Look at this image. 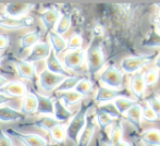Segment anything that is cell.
<instances>
[{
  "label": "cell",
  "instance_id": "25",
  "mask_svg": "<svg viewBox=\"0 0 160 146\" xmlns=\"http://www.w3.org/2000/svg\"><path fill=\"white\" fill-rule=\"evenodd\" d=\"M58 124H60V122L56 120L53 117L44 116L32 123H24L23 125L24 127H35V128H38V129H42V130H45V131L49 132L53 127H56V125H58Z\"/></svg>",
  "mask_w": 160,
  "mask_h": 146
},
{
  "label": "cell",
  "instance_id": "16",
  "mask_svg": "<svg viewBox=\"0 0 160 146\" xmlns=\"http://www.w3.org/2000/svg\"><path fill=\"white\" fill-rule=\"evenodd\" d=\"M123 116L125 117V119L130 122V124L134 128L136 131L142 132V105H139L138 103H136L135 105H133L130 109L125 112Z\"/></svg>",
  "mask_w": 160,
  "mask_h": 146
},
{
  "label": "cell",
  "instance_id": "30",
  "mask_svg": "<svg viewBox=\"0 0 160 146\" xmlns=\"http://www.w3.org/2000/svg\"><path fill=\"white\" fill-rule=\"evenodd\" d=\"M141 141L143 144L146 143V144L160 145V130L157 129V128L146 130L142 133Z\"/></svg>",
  "mask_w": 160,
  "mask_h": 146
},
{
  "label": "cell",
  "instance_id": "27",
  "mask_svg": "<svg viewBox=\"0 0 160 146\" xmlns=\"http://www.w3.org/2000/svg\"><path fill=\"white\" fill-rule=\"evenodd\" d=\"M94 116H95L96 124L99 127L101 133H106V131H107L108 128L111 127L114 122L113 119H111L109 116H107L106 113H103V112L101 111V110H99L98 108L95 109Z\"/></svg>",
  "mask_w": 160,
  "mask_h": 146
},
{
  "label": "cell",
  "instance_id": "3",
  "mask_svg": "<svg viewBox=\"0 0 160 146\" xmlns=\"http://www.w3.org/2000/svg\"><path fill=\"white\" fill-rule=\"evenodd\" d=\"M158 53H152L143 56H131L127 57L121 61L120 63V70L122 73L125 74H135L141 71L145 66L149 64L155 60Z\"/></svg>",
  "mask_w": 160,
  "mask_h": 146
},
{
  "label": "cell",
  "instance_id": "51",
  "mask_svg": "<svg viewBox=\"0 0 160 146\" xmlns=\"http://www.w3.org/2000/svg\"><path fill=\"white\" fill-rule=\"evenodd\" d=\"M1 17H4V14H3V11L0 9V18H1Z\"/></svg>",
  "mask_w": 160,
  "mask_h": 146
},
{
  "label": "cell",
  "instance_id": "32",
  "mask_svg": "<svg viewBox=\"0 0 160 146\" xmlns=\"http://www.w3.org/2000/svg\"><path fill=\"white\" fill-rule=\"evenodd\" d=\"M80 76H68L65 78L62 83L55 89L56 93H64V92H70V91H74L76 84L81 81Z\"/></svg>",
  "mask_w": 160,
  "mask_h": 146
},
{
  "label": "cell",
  "instance_id": "52",
  "mask_svg": "<svg viewBox=\"0 0 160 146\" xmlns=\"http://www.w3.org/2000/svg\"><path fill=\"white\" fill-rule=\"evenodd\" d=\"M1 60H2L1 59V56H0V67H1Z\"/></svg>",
  "mask_w": 160,
  "mask_h": 146
},
{
  "label": "cell",
  "instance_id": "8",
  "mask_svg": "<svg viewBox=\"0 0 160 146\" xmlns=\"http://www.w3.org/2000/svg\"><path fill=\"white\" fill-rule=\"evenodd\" d=\"M97 124L95 121V116L94 113H87L86 117V122L83 128L82 132H81L80 136L76 142V146H88L91 144L92 140L94 138V134L96 132Z\"/></svg>",
  "mask_w": 160,
  "mask_h": 146
},
{
  "label": "cell",
  "instance_id": "26",
  "mask_svg": "<svg viewBox=\"0 0 160 146\" xmlns=\"http://www.w3.org/2000/svg\"><path fill=\"white\" fill-rule=\"evenodd\" d=\"M48 38L51 50H52V53L56 56L59 55L60 53H62V51L67 49V40L62 36L58 35L57 33H55L53 31L48 33Z\"/></svg>",
  "mask_w": 160,
  "mask_h": 146
},
{
  "label": "cell",
  "instance_id": "39",
  "mask_svg": "<svg viewBox=\"0 0 160 146\" xmlns=\"http://www.w3.org/2000/svg\"><path fill=\"white\" fill-rule=\"evenodd\" d=\"M146 105L150 107V109L156 113V116L160 119V97L158 94H152L149 97L145 98Z\"/></svg>",
  "mask_w": 160,
  "mask_h": 146
},
{
  "label": "cell",
  "instance_id": "47",
  "mask_svg": "<svg viewBox=\"0 0 160 146\" xmlns=\"http://www.w3.org/2000/svg\"><path fill=\"white\" fill-rule=\"evenodd\" d=\"M155 30H156V32L158 33V34H160V21H156L155 20Z\"/></svg>",
  "mask_w": 160,
  "mask_h": 146
},
{
  "label": "cell",
  "instance_id": "4",
  "mask_svg": "<svg viewBox=\"0 0 160 146\" xmlns=\"http://www.w3.org/2000/svg\"><path fill=\"white\" fill-rule=\"evenodd\" d=\"M99 81L102 86L109 87V88L120 89L123 88V73L119 68L114 66H109L101 72L99 76Z\"/></svg>",
  "mask_w": 160,
  "mask_h": 146
},
{
  "label": "cell",
  "instance_id": "33",
  "mask_svg": "<svg viewBox=\"0 0 160 146\" xmlns=\"http://www.w3.org/2000/svg\"><path fill=\"white\" fill-rule=\"evenodd\" d=\"M142 46L146 48H160V34L156 32L154 28L150 30L147 36L142 40Z\"/></svg>",
  "mask_w": 160,
  "mask_h": 146
},
{
  "label": "cell",
  "instance_id": "34",
  "mask_svg": "<svg viewBox=\"0 0 160 146\" xmlns=\"http://www.w3.org/2000/svg\"><path fill=\"white\" fill-rule=\"evenodd\" d=\"M70 26H71V15L68 14V13H63V14L60 15L59 20H58L57 24L55 26L53 32L61 36V35H63L64 33L68 32Z\"/></svg>",
  "mask_w": 160,
  "mask_h": 146
},
{
  "label": "cell",
  "instance_id": "1",
  "mask_svg": "<svg viewBox=\"0 0 160 146\" xmlns=\"http://www.w3.org/2000/svg\"><path fill=\"white\" fill-rule=\"evenodd\" d=\"M93 106V102H84L81 104L78 111L72 116V118L69 120L67 127H65V133L67 138L73 143L78 142V138L82 132L83 128L86 122V117L88 113L89 108Z\"/></svg>",
  "mask_w": 160,
  "mask_h": 146
},
{
  "label": "cell",
  "instance_id": "2",
  "mask_svg": "<svg viewBox=\"0 0 160 146\" xmlns=\"http://www.w3.org/2000/svg\"><path fill=\"white\" fill-rule=\"evenodd\" d=\"M85 62H86L87 71H88L91 78L95 76L105 66L106 58L102 49H101L99 39L97 37L94 38L93 42L89 44V46L85 50Z\"/></svg>",
  "mask_w": 160,
  "mask_h": 146
},
{
  "label": "cell",
  "instance_id": "40",
  "mask_svg": "<svg viewBox=\"0 0 160 146\" xmlns=\"http://www.w3.org/2000/svg\"><path fill=\"white\" fill-rule=\"evenodd\" d=\"M142 120L148 121V122H155L156 120H158V117L150 109L148 105L145 104L142 105Z\"/></svg>",
  "mask_w": 160,
  "mask_h": 146
},
{
  "label": "cell",
  "instance_id": "22",
  "mask_svg": "<svg viewBox=\"0 0 160 146\" xmlns=\"http://www.w3.org/2000/svg\"><path fill=\"white\" fill-rule=\"evenodd\" d=\"M42 37L39 28H36L34 31L26 33L20 37V51H23L28 48H32L36 44L39 43V39Z\"/></svg>",
  "mask_w": 160,
  "mask_h": 146
},
{
  "label": "cell",
  "instance_id": "46",
  "mask_svg": "<svg viewBox=\"0 0 160 146\" xmlns=\"http://www.w3.org/2000/svg\"><path fill=\"white\" fill-rule=\"evenodd\" d=\"M7 83H8V80H7V78L0 75V88H1V87H3L4 85L7 84Z\"/></svg>",
  "mask_w": 160,
  "mask_h": 146
},
{
  "label": "cell",
  "instance_id": "36",
  "mask_svg": "<svg viewBox=\"0 0 160 146\" xmlns=\"http://www.w3.org/2000/svg\"><path fill=\"white\" fill-rule=\"evenodd\" d=\"M97 108H98L99 110H101L103 113H106L107 116H109L110 118L113 119V120H119V119H121L120 113L118 112V110H117L116 106H114L112 102L105 103V104H100Z\"/></svg>",
  "mask_w": 160,
  "mask_h": 146
},
{
  "label": "cell",
  "instance_id": "7",
  "mask_svg": "<svg viewBox=\"0 0 160 146\" xmlns=\"http://www.w3.org/2000/svg\"><path fill=\"white\" fill-rule=\"evenodd\" d=\"M35 23L33 17H22V18H9L1 17L0 18V28L8 31L22 30V28H31Z\"/></svg>",
  "mask_w": 160,
  "mask_h": 146
},
{
  "label": "cell",
  "instance_id": "35",
  "mask_svg": "<svg viewBox=\"0 0 160 146\" xmlns=\"http://www.w3.org/2000/svg\"><path fill=\"white\" fill-rule=\"evenodd\" d=\"M74 91L80 94V95H82L83 97H85V96L89 95L91 92L93 91V83H92V81L89 78H82L80 82L76 84Z\"/></svg>",
  "mask_w": 160,
  "mask_h": 146
},
{
  "label": "cell",
  "instance_id": "43",
  "mask_svg": "<svg viewBox=\"0 0 160 146\" xmlns=\"http://www.w3.org/2000/svg\"><path fill=\"white\" fill-rule=\"evenodd\" d=\"M12 100H14V98L8 97V96H6V95H3V94L0 93V106L8 104V103L12 102Z\"/></svg>",
  "mask_w": 160,
  "mask_h": 146
},
{
  "label": "cell",
  "instance_id": "10",
  "mask_svg": "<svg viewBox=\"0 0 160 146\" xmlns=\"http://www.w3.org/2000/svg\"><path fill=\"white\" fill-rule=\"evenodd\" d=\"M64 78H65L64 76L53 74V73L49 72L47 69H45V70L42 71L39 75H38V84H39V86L42 87L45 92H51V91H55V89L61 84Z\"/></svg>",
  "mask_w": 160,
  "mask_h": 146
},
{
  "label": "cell",
  "instance_id": "38",
  "mask_svg": "<svg viewBox=\"0 0 160 146\" xmlns=\"http://www.w3.org/2000/svg\"><path fill=\"white\" fill-rule=\"evenodd\" d=\"M82 45H83V38L78 33H74L67 40V49L69 51L82 49Z\"/></svg>",
  "mask_w": 160,
  "mask_h": 146
},
{
  "label": "cell",
  "instance_id": "41",
  "mask_svg": "<svg viewBox=\"0 0 160 146\" xmlns=\"http://www.w3.org/2000/svg\"><path fill=\"white\" fill-rule=\"evenodd\" d=\"M0 146H13L10 136L2 130L1 124H0Z\"/></svg>",
  "mask_w": 160,
  "mask_h": 146
},
{
  "label": "cell",
  "instance_id": "28",
  "mask_svg": "<svg viewBox=\"0 0 160 146\" xmlns=\"http://www.w3.org/2000/svg\"><path fill=\"white\" fill-rule=\"evenodd\" d=\"M60 95L58 96V99L67 108L71 107L72 105L78 104L83 99V96L80 95L78 93H76L75 91H70V92H64V93H59Z\"/></svg>",
  "mask_w": 160,
  "mask_h": 146
},
{
  "label": "cell",
  "instance_id": "5",
  "mask_svg": "<svg viewBox=\"0 0 160 146\" xmlns=\"http://www.w3.org/2000/svg\"><path fill=\"white\" fill-rule=\"evenodd\" d=\"M4 132L11 138H17L24 146H45L48 143L44 136L36 133H23V132L17 131L12 128H9Z\"/></svg>",
  "mask_w": 160,
  "mask_h": 146
},
{
  "label": "cell",
  "instance_id": "17",
  "mask_svg": "<svg viewBox=\"0 0 160 146\" xmlns=\"http://www.w3.org/2000/svg\"><path fill=\"white\" fill-rule=\"evenodd\" d=\"M34 94H35L36 100H37L36 114L52 116L53 114V98L42 95V94H38V93H34Z\"/></svg>",
  "mask_w": 160,
  "mask_h": 146
},
{
  "label": "cell",
  "instance_id": "42",
  "mask_svg": "<svg viewBox=\"0 0 160 146\" xmlns=\"http://www.w3.org/2000/svg\"><path fill=\"white\" fill-rule=\"evenodd\" d=\"M10 45V38L7 35L0 34V53L1 51H4Z\"/></svg>",
  "mask_w": 160,
  "mask_h": 146
},
{
  "label": "cell",
  "instance_id": "53",
  "mask_svg": "<svg viewBox=\"0 0 160 146\" xmlns=\"http://www.w3.org/2000/svg\"><path fill=\"white\" fill-rule=\"evenodd\" d=\"M158 95H159V97H160V93H159V94H158Z\"/></svg>",
  "mask_w": 160,
  "mask_h": 146
},
{
  "label": "cell",
  "instance_id": "31",
  "mask_svg": "<svg viewBox=\"0 0 160 146\" xmlns=\"http://www.w3.org/2000/svg\"><path fill=\"white\" fill-rule=\"evenodd\" d=\"M112 103H113V105L116 106V108L118 110L119 113H120V116L122 117L123 114H124L133 105L136 104L137 102L130 97H119V98H117V99H114Z\"/></svg>",
  "mask_w": 160,
  "mask_h": 146
},
{
  "label": "cell",
  "instance_id": "23",
  "mask_svg": "<svg viewBox=\"0 0 160 146\" xmlns=\"http://www.w3.org/2000/svg\"><path fill=\"white\" fill-rule=\"evenodd\" d=\"M25 119V116L20 110L13 109L9 106L0 107V122H17Z\"/></svg>",
  "mask_w": 160,
  "mask_h": 146
},
{
  "label": "cell",
  "instance_id": "12",
  "mask_svg": "<svg viewBox=\"0 0 160 146\" xmlns=\"http://www.w3.org/2000/svg\"><path fill=\"white\" fill-rule=\"evenodd\" d=\"M50 53H51V47L49 45V43L46 42L38 43V44H36L35 46L32 47L31 53L26 56L24 61L30 62V63H35V62L40 61V60L47 59Z\"/></svg>",
  "mask_w": 160,
  "mask_h": 146
},
{
  "label": "cell",
  "instance_id": "21",
  "mask_svg": "<svg viewBox=\"0 0 160 146\" xmlns=\"http://www.w3.org/2000/svg\"><path fill=\"white\" fill-rule=\"evenodd\" d=\"M72 116H73V112H72L71 110H69V108H67L58 98L53 99L52 117L56 120L59 121L60 123H64L65 124L67 122H69V120L72 118Z\"/></svg>",
  "mask_w": 160,
  "mask_h": 146
},
{
  "label": "cell",
  "instance_id": "49",
  "mask_svg": "<svg viewBox=\"0 0 160 146\" xmlns=\"http://www.w3.org/2000/svg\"><path fill=\"white\" fill-rule=\"evenodd\" d=\"M144 146H160V145H155V144H146V143H144Z\"/></svg>",
  "mask_w": 160,
  "mask_h": 146
},
{
  "label": "cell",
  "instance_id": "20",
  "mask_svg": "<svg viewBox=\"0 0 160 146\" xmlns=\"http://www.w3.org/2000/svg\"><path fill=\"white\" fill-rule=\"evenodd\" d=\"M36 109H37V100H36L35 94H34V92H28L22 97L20 111L25 117L34 116V114H36Z\"/></svg>",
  "mask_w": 160,
  "mask_h": 146
},
{
  "label": "cell",
  "instance_id": "18",
  "mask_svg": "<svg viewBox=\"0 0 160 146\" xmlns=\"http://www.w3.org/2000/svg\"><path fill=\"white\" fill-rule=\"evenodd\" d=\"M46 69L49 72H51L53 74H58V75H62V76H64V78L71 76V74L65 70L63 64L59 61L58 57L52 53V50H51L48 58L46 59Z\"/></svg>",
  "mask_w": 160,
  "mask_h": 146
},
{
  "label": "cell",
  "instance_id": "24",
  "mask_svg": "<svg viewBox=\"0 0 160 146\" xmlns=\"http://www.w3.org/2000/svg\"><path fill=\"white\" fill-rule=\"evenodd\" d=\"M121 140H123V121L122 119H119L113 122L110 132L108 133V144L109 146H113Z\"/></svg>",
  "mask_w": 160,
  "mask_h": 146
},
{
  "label": "cell",
  "instance_id": "6",
  "mask_svg": "<svg viewBox=\"0 0 160 146\" xmlns=\"http://www.w3.org/2000/svg\"><path fill=\"white\" fill-rule=\"evenodd\" d=\"M130 92L128 91V88L123 87L120 89L116 88H109L106 86H100L97 89V93L94 97V102L97 104H105V103H110L113 102L114 99L119 97H128Z\"/></svg>",
  "mask_w": 160,
  "mask_h": 146
},
{
  "label": "cell",
  "instance_id": "14",
  "mask_svg": "<svg viewBox=\"0 0 160 146\" xmlns=\"http://www.w3.org/2000/svg\"><path fill=\"white\" fill-rule=\"evenodd\" d=\"M143 72H137L130 78V93L135 97L136 100L145 99L146 86L143 80Z\"/></svg>",
  "mask_w": 160,
  "mask_h": 146
},
{
  "label": "cell",
  "instance_id": "37",
  "mask_svg": "<svg viewBox=\"0 0 160 146\" xmlns=\"http://www.w3.org/2000/svg\"><path fill=\"white\" fill-rule=\"evenodd\" d=\"M159 75H160V72L158 70H156L155 68L146 71V72L143 74V80H144V83H145V86L150 87V86L156 85L159 80Z\"/></svg>",
  "mask_w": 160,
  "mask_h": 146
},
{
  "label": "cell",
  "instance_id": "44",
  "mask_svg": "<svg viewBox=\"0 0 160 146\" xmlns=\"http://www.w3.org/2000/svg\"><path fill=\"white\" fill-rule=\"evenodd\" d=\"M154 61H155V69H156V70H158L160 72V53L157 55V57L155 58Z\"/></svg>",
  "mask_w": 160,
  "mask_h": 146
},
{
  "label": "cell",
  "instance_id": "48",
  "mask_svg": "<svg viewBox=\"0 0 160 146\" xmlns=\"http://www.w3.org/2000/svg\"><path fill=\"white\" fill-rule=\"evenodd\" d=\"M95 146H100V140H99V138H97V140H96Z\"/></svg>",
  "mask_w": 160,
  "mask_h": 146
},
{
  "label": "cell",
  "instance_id": "19",
  "mask_svg": "<svg viewBox=\"0 0 160 146\" xmlns=\"http://www.w3.org/2000/svg\"><path fill=\"white\" fill-rule=\"evenodd\" d=\"M60 15L61 14L57 8H50L40 14V20H42V24L48 33L55 30V26L59 20Z\"/></svg>",
  "mask_w": 160,
  "mask_h": 146
},
{
  "label": "cell",
  "instance_id": "11",
  "mask_svg": "<svg viewBox=\"0 0 160 146\" xmlns=\"http://www.w3.org/2000/svg\"><path fill=\"white\" fill-rule=\"evenodd\" d=\"M85 62V50L78 49V50L68 51L63 57V67L65 70L78 71L83 67Z\"/></svg>",
  "mask_w": 160,
  "mask_h": 146
},
{
  "label": "cell",
  "instance_id": "15",
  "mask_svg": "<svg viewBox=\"0 0 160 146\" xmlns=\"http://www.w3.org/2000/svg\"><path fill=\"white\" fill-rule=\"evenodd\" d=\"M34 7V3H8L4 7L3 14L9 18H22L25 17Z\"/></svg>",
  "mask_w": 160,
  "mask_h": 146
},
{
  "label": "cell",
  "instance_id": "29",
  "mask_svg": "<svg viewBox=\"0 0 160 146\" xmlns=\"http://www.w3.org/2000/svg\"><path fill=\"white\" fill-rule=\"evenodd\" d=\"M65 127L67 124L60 123V124L53 127L50 131L48 132L50 134V138L57 145H63L67 138V133H65Z\"/></svg>",
  "mask_w": 160,
  "mask_h": 146
},
{
  "label": "cell",
  "instance_id": "9",
  "mask_svg": "<svg viewBox=\"0 0 160 146\" xmlns=\"http://www.w3.org/2000/svg\"><path fill=\"white\" fill-rule=\"evenodd\" d=\"M11 62H12L13 66H14L19 78L31 81L34 84L35 78H36L35 64L26 62V61H24V59H19V58L13 57V56H12V58H11Z\"/></svg>",
  "mask_w": 160,
  "mask_h": 146
},
{
  "label": "cell",
  "instance_id": "50",
  "mask_svg": "<svg viewBox=\"0 0 160 146\" xmlns=\"http://www.w3.org/2000/svg\"><path fill=\"white\" fill-rule=\"evenodd\" d=\"M45 146H58V145L57 144H51V143H47Z\"/></svg>",
  "mask_w": 160,
  "mask_h": 146
},
{
  "label": "cell",
  "instance_id": "13",
  "mask_svg": "<svg viewBox=\"0 0 160 146\" xmlns=\"http://www.w3.org/2000/svg\"><path fill=\"white\" fill-rule=\"evenodd\" d=\"M0 93L11 98L23 97L28 93V87L22 81H11L0 88Z\"/></svg>",
  "mask_w": 160,
  "mask_h": 146
},
{
  "label": "cell",
  "instance_id": "45",
  "mask_svg": "<svg viewBox=\"0 0 160 146\" xmlns=\"http://www.w3.org/2000/svg\"><path fill=\"white\" fill-rule=\"evenodd\" d=\"M113 146H132V145H131V143H128V141L121 140V141H119L117 144H114Z\"/></svg>",
  "mask_w": 160,
  "mask_h": 146
}]
</instances>
